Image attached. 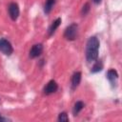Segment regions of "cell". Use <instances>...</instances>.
Segmentation results:
<instances>
[{
	"label": "cell",
	"mask_w": 122,
	"mask_h": 122,
	"mask_svg": "<svg viewBox=\"0 0 122 122\" xmlns=\"http://www.w3.org/2000/svg\"><path fill=\"white\" fill-rule=\"evenodd\" d=\"M92 2H93L94 4H100L101 0H92Z\"/></svg>",
	"instance_id": "9a60e30c"
},
{
	"label": "cell",
	"mask_w": 122,
	"mask_h": 122,
	"mask_svg": "<svg viewBox=\"0 0 122 122\" xmlns=\"http://www.w3.org/2000/svg\"><path fill=\"white\" fill-rule=\"evenodd\" d=\"M85 107V104L82 101H76L73 105V109H72V113L73 115H77Z\"/></svg>",
	"instance_id": "30bf717a"
},
{
	"label": "cell",
	"mask_w": 122,
	"mask_h": 122,
	"mask_svg": "<svg viewBox=\"0 0 122 122\" xmlns=\"http://www.w3.org/2000/svg\"><path fill=\"white\" fill-rule=\"evenodd\" d=\"M90 10H91V5H90V3L87 2V3L82 7V10H81V14H82V16L87 15V14L89 13Z\"/></svg>",
	"instance_id": "4fadbf2b"
},
{
	"label": "cell",
	"mask_w": 122,
	"mask_h": 122,
	"mask_svg": "<svg viewBox=\"0 0 122 122\" xmlns=\"http://www.w3.org/2000/svg\"><path fill=\"white\" fill-rule=\"evenodd\" d=\"M60 24H61V18H60V17L56 18V19L51 23V25L50 26V28H49V30H48V33H49L50 36L54 33V31H55L56 29L60 26Z\"/></svg>",
	"instance_id": "9c48e42d"
},
{
	"label": "cell",
	"mask_w": 122,
	"mask_h": 122,
	"mask_svg": "<svg viewBox=\"0 0 122 122\" xmlns=\"http://www.w3.org/2000/svg\"><path fill=\"white\" fill-rule=\"evenodd\" d=\"M58 121H60V122H68L69 121V116H68L67 112H60L59 115H58Z\"/></svg>",
	"instance_id": "5bb4252c"
},
{
	"label": "cell",
	"mask_w": 122,
	"mask_h": 122,
	"mask_svg": "<svg viewBox=\"0 0 122 122\" xmlns=\"http://www.w3.org/2000/svg\"><path fill=\"white\" fill-rule=\"evenodd\" d=\"M102 69H103V64H102V62H101L100 60H97V61L94 63V65L92 67L91 72L95 73V72H98V71H102Z\"/></svg>",
	"instance_id": "7c38bea8"
},
{
	"label": "cell",
	"mask_w": 122,
	"mask_h": 122,
	"mask_svg": "<svg viewBox=\"0 0 122 122\" xmlns=\"http://www.w3.org/2000/svg\"><path fill=\"white\" fill-rule=\"evenodd\" d=\"M117 78H118V73H117V71L115 70L111 69V70H109L107 71V79L110 81V83L112 86L115 85V82H116Z\"/></svg>",
	"instance_id": "ba28073f"
},
{
	"label": "cell",
	"mask_w": 122,
	"mask_h": 122,
	"mask_svg": "<svg viewBox=\"0 0 122 122\" xmlns=\"http://www.w3.org/2000/svg\"><path fill=\"white\" fill-rule=\"evenodd\" d=\"M77 30H78V25L76 23H72L66 28L64 31V37L69 41H73L77 36Z\"/></svg>",
	"instance_id": "7a4b0ae2"
},
{
	"label": "cell",
	"mask_w": 122,
	"mask_h": 122,
	"mask_svg": "<svg viewBox=\"0 0 122 122\" xmlns=\"http://www.w3.org/2000/svg\"><path fill=\"white\" fill-rule=\"evenodd\" d=\"M0 51L4 53L5 55H10L13 52V48L10 41H8L5 38L0 39Z\"/></svg>",
	"instance_id": "3957f363"
},
{
	"label": "cell",
	"mask_w": 122,
	"mask_h": 122,
	"mask_svg": "<svg viewBox=\"0 0 122 122\" xmlns=\"http://www.w3.org/2000/svg\"><path fill=\"white\" fill-rule=\"evenodd\" d=\"M81 72L80 71H75L72 76H71V89L72 90H75L78 85L80 84V81H81Z\"/></svg>",
	"instance_id": "52a82bcc"
},
{
	"label": "cell",
	"mask_w": 122,
	"mask_h": 122,
	"mask_svg": "<svg viewBox=\"0 0 122 122\" xmlns=\"http://www.w3.org/2000/svg\"><path fill=\"white\" fill-rule=\"evenodd\" d=\"M54 4H55V0H46L44 5V12L46 14H49L51 11Z\"/></svg>",
	"instance_id": "8fae6325"
},
{
	"label": "cell",
	"mask_w": 122,
	"mask_h": 122,
	"mask_svg": "<svg viewBox=\"0 0 122 122\" xmlns=\"http://www.w3.org/2000/svg\"><path fill=\"white\" fill-rule=\"evenodd\" d=\"M3 120H6V119H5V118H2V117L0 116V121H3Z\"/></svg>",
	"instance_id": "2e32d148"
},
{
	"label": "cell",
	"mask_w": 122,
	"mask_h": 122,
	"mask_svg": "<svg viewBox=\"0 0 122 122\" xmlns=\"http://www.w3.org/2000/svg\"><path fill=\"white\" fill-rule=\"evenodd\" d=\"M43 51V45L41 43H38V44H34L31 49L30 50V58H36L38 57L39 55H41Z\"/></svg>",
	"instance_id": "5b68a950"
},
{
	"label": "cell",
	"mask_w": 122,
	"mask_h": 122,
	"mask_svg": "<svg viewBox=\"0 0 122 122\" xmlns=\"http://www.w3.org/2000/svg\"><path fill=\"white\" fill-rule=\"evenodd\" d=\"M99 50V40L96 36H92L89 38L86 44V59L89 63L94 62L98 57Z\"/></svg>",
	"instance_id": "6da1fadb"
},
{
	"label": "cell",
	"mask_w": 122,
	"mask_h": 122,
	"mask_svg": "<svg viewBox=\"0 0 122 122\" xmlns=\"http://www.w3.org/2000/svg\"><path fill=\"white\" fill-rule=\"evenodd\" d=\"M57 89H58L57 83H56L54 80H51V81H49L48 84L44 87L43 92H44V93H45L46 95H49V94H51V93L55 92L57 91Z\"/></svg>",
	"instance_id": "8992f818"
},
{
	"label": "cell",
	"mask_w": 122,
	"mask_h": 122,
	"mask_svg": "<svg viewBox=\"0 0 122 122\" xmlns=\"http://www.w3.org/2000/svg\"><path fill=\"white\" fill-rule=\"evenodd\" d=\"M8 11H9V15L11 18V20L15 21L18 18L19 13H20V10H19L18 4L15 3V2L10 3L9 4V7H8Z\"/></svg>",
	"instance_id": "277c9868"
}]
</instances>
